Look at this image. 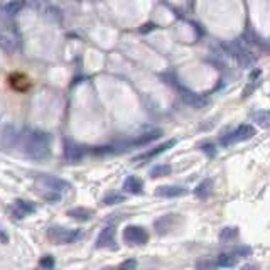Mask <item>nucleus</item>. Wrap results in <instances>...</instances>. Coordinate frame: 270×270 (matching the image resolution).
Masks as SVG:
<instances>
[{
    "label": "nucleus",
    "instance_id": "f257e3e1",
    "mask_svg": "<svg viewBox=\"0 0 270 270\" xmlns=\"http://www.w3.org/2000/svg\"><path fill=\"white\" fill-rule=\"evenodd\" d=\"M24 151L29 157L42 161L51 152V135L42 130H31L24 140Z\"/></svg>",
    "mask_w": 270,
    "mask_h": 270
},
{
    "label": "nucleus",
    "instance_id": "f03ea898",
    "mask_svg": "<svg viewBox=\"0 0 270 270\" xmlns=\"http://www.w3.org/2000/svg\"><path fill=\"white\" fill-rule=\"evenodd\" d=\"M0 46L7 54H14L20 49V34L17 26L7 19H4L0 26Z\"/></svg>",
    "mask_w": 270,
    "mask_h": 270
},
{
    "label": "nucleus",
    "instance_id": "7ed1b4c3",
    "mask_svg": "<svg viewBox=\"0 0 270 270\" xmlns=\"http://www.w3.org/2000/svg\"><path fill=\"white\" fill-rule=\"evenodd\" d=\"M83 236L81 230H68L63 227H51L47 230V238L53 243L64 245V243H75Z\"/></svg>",
    "mask_w": 270,
    "mask_h": 270
},
{
    "label": "nucleus",
    "instance_id": "20e7f679",
    "mask_svg": "<svg viewBox=\"0 0 270 270\" xmlns=\"http://www.w3.org/2000/svg\"><path fill=\"white\" fill-rule=\"evenodd\" d=\"M225 49L233 56L236 61L241 66H250L255 63V54H253L245 44H241L240 41H231V42H225L223 44Z\"/></svg>",
    "mask_w": 270,
    "mask_h": 270
},
{
    "label": "nucleus",
    "instance_id": "39448f33",
    "mask_svg": "<svg viewBox=\"0 0 270 270\" xmlns=\"http://www.w3.org/2000/svg\"><path fill=\"white\" fill-rule=\"evenodd\" d=\"M255 134H257L255 127H252L249 124H243V125H240L238 129H235L233 132H231V134L225 135L223 139H222V144L223 145H231V144H236V142L249 140Z\"/></svg>",
    "mask_w": 270,
    "mask_h": 270
},
{
    "label": "nucleus",
    "instance_id": "423d86ee",
    "mask_svg": "<svg viewBox=\"0 0 270 270\" xmlns=\"http://www.w3.org/2000/svg\"><path fill=\"white\" fill-rule=\"evenodd\" d=\"M124 240L129 245H145L149 241V233L142 227L129 225V227L124 230Z\"/></svg>",
    "mask_w": 270,
    "mask_h": 270
},
{
    "label": "nucleus",
    "instance_id": "0eeeda50",
    "mask_svg": "<svg viewBox=\"0 0 270 270\" xmlns=\"http://www.w3.org/2000/svg\"><path fill=\"white\" fill-rule=\"evenodd\" d=\"M179 91H181V98H183V102L186 105H189V107H192V108H203V107H206L208 105V100L205 96L198 95V93L187 90V88L181 86Z\"/></svg>",
    "mask_w": 270,
    "mask_h": 270
},
{
    "label": "nucleus",
    "instance_id": "6e6552de",
    "mask_svg": "<svg viewBox=\"0 0 270 270\" xmlns=\"http://www.w3.org/2000/svg\"><path fill=\"white\" fill-rule=\"evenodd\" d=\"M115 230H117L115 225H110V227L102 230L95 243L96 249H115Z\"/></svg>",
    "mask_w": 270,
    "mask_h": 270
},
{
    "label": "nucleus",
    "instance_id": "1a4fd4ad",
    "mask_svg": "<svg viewBox=\"0 0 270 270\" xmlns=\"http://www.w3.org/2000/svg\"><path fill=\"white\" fill-rule=\"evenodd\" d=\"M179 219V216L176 214H166V216L159 218L156 223H154V228H156L157 235H167L176 228V222Z\"/></svg>",
    "mask_w": 270,
    "mask_h": 270
},
{
    "label": "nucleus",
    "instance_id": "9d476101",
    "mask_svg": "<svg viewBox=\"0 0 270 270\" xmlns=\"http://www.w3.org/2000/svg\"><path fill=\"white\" fill-rule=\"evenodd\" d=\"M39 183L42 186L49 187V189H53V191H66V189H69V183H68V181L54 178V176L42 174V176H39Z\"/></svg>",
    "mask_w": 270,
    "mask_h": 270
},
{
    "label": "nucleus",
    "instance_id": "9b49d317",
    "mask_svg": "<svg viewBox=\"0 0 270 270\" xmlns=\"http://www.w3.org/2000/svg\"><path fill=\"white\" fill-rule=\"evenodd\" d=\"M83 156H85V149L81 145H78L73 140H66L64 142V157L68 159V161L76 162V161H80Z\"/></svg>",
    "mask_w": 270,
    "mask_h": 270
},
{
    "label": "nucleus",
    "instance_id": "f8f14e48",
    "mask_svg": "<svg viewBox=\"0 0 270 270\" xmlns=\"http://www.w3.org/2000/svg\"><path fill=\"white\" fill-rule=\"evenodd\" d=\"M186 189L181 186H159L156 189V196L161 198H179L186 194Z\"/></svg>",
    "mask_w": 270,
    "mask_h": 270
},
{
    "label": "nucleus",
    "instance_id": "ddd939ff",
    "mask_svg": "<svg viewBox=\"0 0 270 270\" xmlns=\"http://www.w3.org/2000/svg\"><path fill=\"white\" fill-rule=\"evenodd\" d=\"M174 144H176V139H170V140H167V142H164L162 145L154 147L152 151H149V152H145V154H142V156L135 157V159H137V161H147V159H152V157L159 156V154H162V152L169 151L170 147H174Z\"/></svg>",
    "mask_w": 270,
    "mask_h": 270
},
{
    "label": "nucleus",
    "instance_id": "4468645a",
    "mask_svg": "<svg viewBox=\"0 0 270 270\" xmlns=\"http://www.w3.org/2000/svg\"><path fill=\"white\" fill-rule=\"evenodd\" d=\"M124 189L127 192H130V194H140L142 189H144V183H142V179L137 178V176H129L124 183Z\"/></svg>",
    "mask_w": 270,
    "mask_h": 270
},
{
    "label": "nucleus",
    "instance_id": "2eb2a0df",
    "mask_svg": "<svg viewBox=\"0 0 270 270\" xmlns=\"http://www.w3.org/2000/svg\"><path fill=\"white\" fill-rule=\"evenodd\" d=\"M211 192H213V181L211 179H205V181H201V183L196 186L194 196L200 198V200H208V198L211 196Z\"/></svg>",
    "mask_w": 270,
    "mask_h": 270
},
{
    "label": "nucleus",
    "instance_id": "dca6fc26",
    "mask_svg": "<svg viewBox=\"0 0 270 270\" xmlns=\"http://www.w3.org/2000/svg\"><path fill=\"white\" fill-rule=\"evenodd\" d=\"M24 7H26V0H10L9 4H5L4 14L9 15V17H14V15H17Z\"/></svg>",
    "mask_w": 270,
    "mask_h": 270
},
{
    "label": "nucleus",
    "instance_id": "f3484780",
    "mask_svg": "<svg viewBox=\"0 0 270 270\" xmlns=\"http://www.w3.org/2000/svg\"><path fill=\"white\" fill-rule=\"evenodd\" d=\"M162 135V132L161 130H151V132H147V134H144L142 137H139V139H135L134 142H132V145H145V144H151V142H154V140H157L159 137Z\"/></svg>",
    "mask_w": 270,
    "mask_h": 270
},
{
    "label": "nucleus",
    "instance_id": "a211bd4d",
    "mask_svg": "<svg viewBox=\"0 0 270 270\" xmlns=\"http://www.w3.org/2000/svg\"><path fill=\"white\" fill-rule=\"evenodd\" d=\"M66 214H68L69 218L78 219V222H88V219H91V216H93V213L86 208H73Z\"/></svg>",
    "mask_w": 270,
    "mask_h": 270
},
{
    "label": "nucleus",
    "instance_id": "6ab92c4d",
    "mask_svg": "<svg viewBox=\"0 0 270 270\" xmlns=\"http://www.w3.org/2000/svg\"><path fill=\"white\" fill-rule=\"evenodd\" d=\"M253 122L262 129H268L270 127V110H258L253 113Z\"/></svg>",
    "mask_w": 270,
    "mask_h": 270
},
{
    "label": "nucleus",
    "instance_id": "aec40b11",
    "mask_svg": "<svg viewBox=\"0 0 270 270\" xmlns=\"http://www.w3.org/2000/svg\"><path fill=\"white\" fill-rule=\"evenodd\" d=\"M236 262H238V258H236V255H233V253H222V255H218L216 258V263L219 267H225V268H231L236 265Z\"/></svg>",
    "mask_w": 270,
    "mask_h": 270
},
{
    "label": "nucleus",
    "instance_id": "412c9836",
    "mask_svg": "<svg viewBox=\"0 0 270 270\" xmlns=\"http://www.w3.org/2000/svg\"><path fill=\"white\" fill-rule=\"evenodd\" d=\"M14 142H15V130H14V127L5 125L4 130H2V145L7 149L10 144H14Z\"/></svg>",
    "mask_w": 270,
    "mask_h": 270
},
{
    "label": "nucleus",
    "instance_id": "4be33fe9",
    "mask_svg": "<svg viewBox=\"0 0 270 270\" xmlns=\"http://www.w3.org/2000/svg\"><path fill=\"white\" fill-rule=\"evenodd\" d=\"M15 211H20V216L22 214H31V213H34V209L36 206L32 205L31 201H24V200H15Z\"/></svg>",
    "mask_w": 270,
    "mask_h": 270
},
{
    "label": "nucleus",
    "instance_id": "5701e85b",
    "mask_svg": "<svg viewBox=\"0 0 270 270\" xmlns=\"http://www.w3.org/2000/svg\"><path fill=\"white\" fill-rule=\"evenodd\" d=\"M216 260H213V258H200V260L196 262V270H216Z\"/></svg>",
    "mask_w": 270,
    "mask_h": 270
},
{
    "label": "nucleus",
    "instance_id": "b1692460",
    "mask_svg": "<svg viewBox=\"0 0 270 270\" xmlns=\"http://www.w3.org/2000/svg\"><path fill=\"white\" fill-rule=\"evenodd\" d=\"M125 201V196L120 194V192H112V194H107L103 198V205H118V203H124Z\"/></svg>",
    "mask_w": 270,
    "mask_h": 270
},
{
    "label": "nucleus",
    "instance_id": "393cba45",
    "mask_svg": "<svg viewBox=\"0 0 270 270\" xmlns=\"http://www.w3.org/2000/svg\"><path fill=\"white\" fill-rule=\"evenodd\" d=\"M170 166H167V164H164V166H156L152 170H151V176L154 179H157V178H162V176H169L170 174Z\"/></svg>",
    "mask_w": 270,
    "mask_h": 270
},
{
    "label": "nucleus",
    "instance_id": "a878e982",
    "mask_svg": "<svg viewBox=\"0 0 270 270\" xmlns=\"http://www.w3.org/2000/svg\"><path fill=\"white\" fill-rule=\"evenodd\" d=\"M236 236H238V228H225L222 230V233H219V240L230 241V240H235Z\"/></svg>",
    "mask_w": 270,
    "mask_h": 270
},
{
    "label": "nucleus",
    "instance_id": "bb28decb",
    "mask_svg": "<svg viewBox=\"0 0 270 270\" xmlns=\"http://www.w3.org/2000/svg\"><path fill=\"white\" fill-rule=\"evenodd\" d=\"M39 265L44 270H53L54 268V258L53 257H42L39 260Z\"/></svg>",
    "mask_w": 270,
    "mask_h": 270
},
{
    "label": "nucleus",
    "instance_id": "cd10ccee",
    "mask_svg": "<svg viewBox=\"0 0 270 270\" xmlns=\"http://www.w3.org/2000/svg\"><path fill=\"white\" fill-rule=\"evenodd\" d=\"M137 268V260L135 258H129V260H125L120 263V268L118 270H135Z\"/></svg>",
    "mask_w": 270,
    "mask_h": 270
},
{
    "label": "nucleus",
    "instance_id": "c85d7f7f",
    "mask_svg": "<svg viewBox=\"0 0 270 270\" xmlns=\"http://www.w3.org/2000/svg\"><path fill=\"white\" fill-rule=\"evenodd\" d=\"M238 253H240V255L249 257V255H252V250L249 249V247H240V249H238Z\"/></svg>",
    "mask_w": 270,
    "mask_h": 270
},
{
    "label": "nucleus",
    "instance_id": "c756f323",
    "mask_svg": "<svg viewBox=\"0 0 270 270\" xmlns=\"http://www.w3.org/2000/svg\"><path fill=\"white\" fill-rule=\"evenodd\" d=\"M260 75H262V69H253L252 73H250V80H255V78H258Z\"/></svg>",
    "mask_w": 270,
    "mask_h": 270
},
{
    "label": "nucleus",
    "instance_id": "7c9ffc66",
    "mask_svg": "<svg viewBox=\"0 0 270 270\" xmlns=\"http://www.w3.org/2000/svg\"><path fill=\"white\" fill-rule=\"evenodd\" d=\"M203 149H205V151H208V154H209V156H213V154H214L213 147H209V145H203Z\"/></svg>",
    "mask_w": 270,
    "mask_h": 270
},
{
    "label": "nucleus",
    "instance_id": "2f4dec72",
    "mask_svg": "<svg viewBox=\"0 0 270 270\" xmlns=\"http://www.w3.org/2000/svg\"><path fill=\"white\" fill-rule=\"evenodd\" d=\"M31 2H32V4H36V5H44V4L47 2V0H31Z\"/></svg>",
    "mask_w": 270,
    "mask_h": 270
},
{
    "label": "nucleus",
    "instance_id": "473e14b6",
    "mask_svg": "<svg viewBox=\"0 0 270 270\" xmlns=\"http://www.w3.org/2000/svg\"><path fill=\"white\" fill-rule=\"evenodd\" d=\"M2 241H4V243H7V241H9V238H7V233H5L4 230H2Z\"/></svg>",
    "mask_w": 270,
    "mask_h": 270
},
{
    "label": "nucleus",
    "instance_id": "72a5a7b5",
    "mask_svg": "<svg viewBox=\"0 0 270 270\" xmlns=\"http://www.w3.org/2000/svg\"><path fill=\"white\" fill-rule=\"evenodd\" d=\"M102 270H115V268L113 267H103Z\"/></svg>",
    "mask_w": 270,
    "mask_h": 270
}]
</instances>
